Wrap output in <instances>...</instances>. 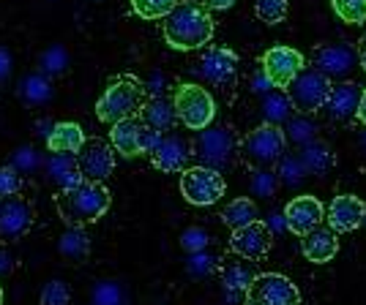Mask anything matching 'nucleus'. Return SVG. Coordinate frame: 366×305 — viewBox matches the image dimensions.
I'll return each mask as SVG.
<instances>
[{"label": "nucleus", "instance_id": "f257e3e1", "mask_svg": "<svg viewBox=\"0 0 366 305\" xmlns=\"http://www.w3.org/2000/svg\"><path fill=\"white\" fill-rule=\"evenodd\" d=\"M214 38V19L197 3H175L172 11L164 16V41L172 49H199Z\"/></svg>", "mask_w": 366, "mask_h": 305}, {"label": "nucleus", "instance_id": "f03ea898", "mask_svg": "<svg viewBox=\"0 0 366 305\" xmlns=\"http://www.w3.org/2000/svg\"><path fill=\"white\" fill-rule=\"evenodd\" d=\"M109 202L112 197L104 183H93V180H82L79 185L66 188L55 197L58 213L69 227H88L99 221L109 210Z\"/></svg>", "mask_w": 366, "mask_h": 305}, {"label": "nucleus", "instance_id": "7ed1b4c3", "mask_svg": "<svg viewBox=\"0 0 366 305\" xmlns=\"http://www.w3.org/2000/svg\"><path fill=\"white\" fill-rule=\"evenodd\" d=\"M142 104H145V85L137 76L123 74L112 79L107 91L102 93V98L96 101V115L102 123L112 125L123 118H137Z\"/></svg>", "mask_w": 366, "mask_h": 305}, {"label": "nucleus", "instance_id": "20e7f679", "mask_svg": "<svg viewBox=\"0 0 366 305\" xmlns=\"http://www.w3.org/2000/svg\"><path fill=\"white\" fill-rule=\"evenodd\" d=\"M192 155L197 158L199 167H211L216 172H224L235 164L238 155V137L229 125H205L199 128L197 139L192 145Z\"/></svg>", "mask_w": 366, "mask_h": 305}, {"label": "nucleus", "instance_id": "39448f33", "mask_svg": "<svg viewBox=\"0 0 366 305\" xmlns=\"http://www.w3.org/2000/svg\"><path fill=\"white\" fill-rule=\"evenodd\" d=\"M328 91H331V79L322 74V71H317L315 66H304L295 74V79L285 88L292 109L298 115H315V112H320L325 98H328Z\"/></svg>", "mask_w": 366, "mask_h": 305}, {"label": "nucleus", "instance_id": "423d86ee", "mask_svg": "<svg viewBox=\"0 0 366 305\" xmlns=\"http://www.w3.org/2000/svg\"><path fill=\"white\" fill-rule=\"evenodd\" d=\"M172 107H175V115L178 120L192 128V131H199L205 125H211L216 118V104H214V95L199 88V85H178L175 88V95H172Z\"/></svg>", "mask_w": 366, "mask_h": 305}, {"label": "nucleus", "instance_id": "0eeeda50", "mask_svg": "<svg viewBox=\"0 0 366 305\" xmlns=\"http://www.w3.org/2000/svg\"><path fill=\"white\" fill-rule=\"evenodd\" d=\"M301 291L287 275L279 273H257L246 289L244 305H298Z\"/></svg>", "mask_w": 366, "mask_h": 305}, {"label": "nucleus", "instance_id": "6e6552de", "mask_svg": "<svg viewBox=\"0 0 366 305\" xmlns=\"http://www.w3.org/2000/svg\"><path fill=\"white\" fill-rule=\"evenodd\" d=\"M224 177L222 172H216L211 167H189L183 169L181 175V194L189 205H197V207H205V205H214L224 197Z\"/></svg>", "mask_w": 366, "mask_h": 305}, {"label": "nucleus", "instance_id": "1a4fd4ad", "mask_svg": "<svg viewBox=\"0 0 366 305\" xmlns=\"http://www.w3.org/2000/svg\"><path fill=\"white\" fill-rule=\"evenodd\" d=\"M285 134L274 123H262L244 139V158L254 167H276V161L285 155Z\"/></svg>", "mask_w": 366, "mask_h": 305}, {"label": "nucleus", "instance_id": "9d476101", "mask_svg": "<svg viewBox=\"0 0 366 305\" xmlns=\"http://www.w3.org/2000/svg\"><path fill=\"white\" fill-rule=\"evenodd\" d=\"M76 169H79V175L85 180L104 183L112 175V169H115V150H112V145L99 137L85 139L82 148L76 150Z\"/></svg>", "mask_w": 366, "mask_h": 305}, {"label": "nucleus", "instance_id": "9b49d317", "mask_svg": "<svg viewBox=\"0 0 366 305\" xmlns=\"http://www.w3.org/2000/svg\"><path fill=\"white\" fill-rule=\"evenodd\" d=\"M304 66H306L304 55L298 49H292V46H271L262 55V76L274 88H279V91H285Z\"/></svg>", "mask_w": 366, "mask_h": 305}, {"label": "nucleus", "instance_id": "f8f14e48", "mask_svg": "<svg viewBox=\"0 0 366 305\" xmlns=\"http://www.w3.org/2000/svg\"><path fill=\"white\" fill-rule=\"evenodd\" d=\"M271 245H274V232L259 218L241 229H232V237H229V251L249 262H262L271 254Z\"/></svg>", "mask_w": 366, "mask_h": 305}, {"label": "nucleus", "instance_id": "ddd939ff", "mask_svg": "<svg viewBox=\"0 0 366 305\" xmlns=\"http://www.w3.org/2000/svg\"><path fill=\"white\" fill-rule=\"evenodd\" d=\"M199 76L216 88H227L238 74V55L227 46H208L199 58Z\"/></svg>", "mask_w": 366, "mask_h": 305}, {"label": "nucleus", "instance_id": "4468645a", "mask_svg": "<svg viewBox=\"0 0 366 305\" xmlns=\"http://www.w3.org/2000/svg\"><path fill=\"white\" fill-rule=\"evenodd\" d=\"M33 218L36 213H33V205L28 199H22L19 194L0 199V237L3 240L25 237L33 229Z\"/></svg>", "mask_w": 366, "mask_h": 305}, {"label": "nucleus", "instance_id": "2eb2a0df", "mask_svg": "<svg viewBox=\"0 0 366 305\" xmlns=\"http://www.w3.org/2000/svg\"><path fill=\"white\" fill-rule=\"evenodd\" d=\"M282 215H285V227L301 237L309 229H315L317 224L325 221V207L317 197H295L285 205Z\"/></svg>", "mask_w": 366, "mask_h": 305}, {"label": "nucleus", "instance_id": "dca6fc26", "mask_svg": "<svg viewBox=\"0 0 366 305\" xmlns=\"http://www.w3.org/2000/svg\"><path fill=\"white\" fill-rule=\"evenodd\" d=\"M192 158V142L183 139L181 134H169L164 131L159 145L151 150V161L156 169L162 172H183Z\"/></svg>", "mask_w": 366, "mask_h": 305}, {"label": "nucleus", "instance_id": "f3484780", "mask_svg": "<svg viewBox=\"0 0 366 305\" xmlns=\"http://www.w3.org/2000/svg\"><path fill=\"white\" fill-rule=\"evenodd\" d=\"M364 215H366V205L364 199L352 197V194H342V197H334L328 210H325V221L328 227L334 229L336 234L342 232H352L364 224Z\"/></svg>", "mask_w": 366, "mask_h": 305}, {"label": "nucleus", "instance_id": "a211bd4d", "mask_svg": "<svg viewBox=\"0 0 366 305\" xmlns=\"http://www.w3.org/2000/svg\"><path fill=\"white\" fill-rule=\"evenodd\" d=\"M355 49L350 44H322L315 49V68L328 79H342L355 68Z\"/></svg>", "mask_w": 366, "mask_h": 305}, {"label": "nucleus", "instance_id": "6ab92c4d", "mask_svg": "<svg viewBox=\"0 0 366 305\" xmlns=\"http://www.w3.org/2000/svg\"><path fill=\"white\" fill-rule=\"evenodd\" d=\"M358 98H361V88H358L355 82H339V85H331V91H328V98H325L322 109H325L328 120L347 123L355 118Z\"/></svg>", "mask_w": 366, "mask_h": 305}, {"label": "nucleus", "instance_id": "aec40b11", "mask_svg": "<svg viewBox=\"0 0 366 305\" xmlns=\"http://www.w3.org/2000/svg\"><path fill=\"white\" fill-rule=\"evenodd\" d=\"M301 237H304L301 240V251H304L306 259L315 262V264H325V262H331L339 254V237H336V232L331 227L317 224V227L309 229Z\"/></svg>", "mask_w": 366, "mask_h": 305}, {"label": "nucleus", "instance_id": "412c9836", "mask_svg": "<svg viewBox=\"0 0 366 305\" xmlns=\"http://www.w3.org/2000/svg\"><path fill=\"white\" fill-rule=\"evenodd\" d=\"M41 167H44L46 177L58 185L61 191H66V188H74V185H79L82 180H85V177L79 175V169H76V155H74V152H52V155L46 158Z\"/></svg>", "mask_w": 366, "mask_h": 305}, {"label": "nucleus", "instance_id": "4be33fe9", "mask_svg": "<svg viewBox=\"0 0 366 305\" xmlns=\"http://www.w3.org/2000/svg\"><path fill=\"white\" fill-rule=\"evenodd\" d=\"M139 131H142V120L139 118H123V120L112 123V131H109L112 150L121 152L123 158L139 155Z\"/></svg>", "mask_w": 366, "mask_h": 305}, {"label": "nucleus", "instance_id": "5701e85b", "mask_svg": "<svg viewBox=\"0 0 366 305\" xmlns=\"http://www.w3.org/2000/svg\"><path fill=\"white\" fill-rule=\"evenodd\" d=\"M139 120L145 125H151L156 131H172V125L178 120L175 115V107H172V98H164V95H153V98H145V104L139 109Z\"/></svg>", "mask_w": 366, "mask_h": 305}, {"label": "nucleus", "instance_id": "b1692460", "mask_svg": "<svg viewBox=\"0 0 366 305\" xmlns=\"http://www.w3.org/2000/svg\"><path fill=\"white\" fill-rule=\"evenodd\" d=\"M85 131L76 123H55L52 131L46 134V150L49 152H74L82 148Z\"/></svg>", "mask_w": 366, "mask_h": 305}, {"label": "nucleus", "instance_id": "393cba45", "mask_svg": "<svg viewBox=\"0 0 366 305\" xmlns=\"http://www.w3.org/2000/svg\"><path fill=\"white\" fill-rule=\"evenodd\" d=\"M301 164H304L306 175H325L334 167V152L322 139H309L301 148Z\"/></svg>", "mask_w": 366, "mask_h": 305}, {"label": "nucleus", "instance_id": "a878e982", "mask_svg": "<svg viewBox=\"0 0 366 305\" xmlns=\"http://www.w3.org/2000/svg\"><path fill=\"white\" fill-rule=\"evenodd\" d=\"M16 95H19L25 104H31V107L46 104V101L52 98V79H49V76H44L41 71L28 74L22 82H19V91H16Z\"/></svg>", "mask_w": 366, "mask_h": 305}, {"label": "nucleus", "instance_id": "bb28decb", "mask_svg": "<svg viewBox=\"0 0 366 305\" xmlns=\"http://www.w3.org/2000/svg\"><path fill=\"white\" fill-rule=\"evenodd\" d=\"M58 251H61L66 259L82 262L91 254V237L82 227H69L58 240Z\"/></svg>", "mask_w": 366, "mask_h": 305}, {"label": "nucleus", "instance_id": "cd10ccee", "mask_svg": "<svg viewBox=\"0 0 366 305\" xmlns=\"http://www.w3.org/2000/svg\"><path fill=\"white\" fill-rule=\"evenodd\" d=\"M257 218H259L257 205L249 197L232 199L227 207H224V213H222V221H224L229 229H241V227H246V224H252V221H257Z\"/></svg>", "mask_w": 366, "mask_h": 305}, {"label": "nucleus", "instance_id": "c85d7f7f", "mask_svg": "<svg viewBox=\"0 0 366 305\" xmlns=\"http://www.w3.org/2000/svg\"><path fill=\"white\" fill-rule=\"evenodd\" d=\"M317 123L312 120V115H298V118H287L285 120V142H290V145H306L309 139L317 137Z\"/></svg>", "mask_w": 366, "mask_h": 305}, {"label": "nucleus", "instance_id": "c756f323", "mask_svg": "<svg viewBox=\"0 0 366 305\" xmlns=\"http://www.w3.org/2000/svg\"><path fill=\"white\" fill-rule=\"evenodd\" d=\"M292 112H295V109H292L290 98H287V93L285 91H271L265 98H262V115H265V123L279 125V123L287 120Z\"/></svg>", "mask_w": 366, "mask_h": 305}, {"label": "nucleus", "instance_id": "7c9ffc66", "mask_svg": "<svg viewBox=\"0 0 366 305\" xmlns=\"http://www.w3.org/2000/svg\"><path fill=\"white\" fill-rule=\"evenodd\" d=\"M249 185H252V194H254V197L271 199L282 183H279V175H276L274 167H257V169H252Z\"/></svg>", "mask_w": 366, "mask_h": 305}, {"label": "nucleus", "instance_id": "2f4dec72", "mask_svg": "<svg viewBox=\"0 0 366 305\" xmlns=\"http://www.w3.org/2000/svg\"><path fill=\"white\" fill-rule=\"evenodd\" d=\"M254 270L252 267H246V264H229L222 270V281H224V289L229 294H238V291H246L249 289V284L254 281Z\"/></svg>", "mask_w": 366, "mask_h": 305}, {"label": "nucleus", "instance_id": "473e14b6", "mask_svg": "<svg viewBox=\"0 0 366 305\" xmlns=\"http://www.w3.org/2000/svg\"><path fill=\"white\" fill-rule=\"evenodd\" d=\"M39 68H41V74L49 76V79L63 74V71L69 68V55H66V49H63V46H49L46 52H41V58H39Z\"/></svg>", "mask_w": 366, "mask_h": 305}, {"label": "nucleus", "instance_id": "72a5a7b5", "mask_svg": "<svg viewBox=\"0 0 366 305\" xmlns=\"http://www.w3.org/2000/svg\"><path fill=\"white\" fill-rule=\"evenodd\" d=\"M134 14L142 19H164L178 0H129Z\"/></svg>", "mask_w": 366, "mask_h": 305}, {"label": "nucleus", "instance_id": "f704fd0d", "mask_svg": "<svg viewBox=\"0 0 366 305\" xmlns=\"http://www.w3.org/2000/svg\"><path fill=\"white\" fill-rule=\"evenodd\" d=\"M91 303L93 305H123L126 303V294H123V289L115 281H99V284L93 286Z\"/></svg>", "mask_w": 366, "mask_h": 305}, {"label": "nucleus", "instance_id": "c9c22d12", "mask_svg": "<svg viewBox=\"0 0 366 305\" xmlns=\"http://www.w3.org/2000/svg\"><path fill=\"white\" fill-rule=\"evenodd\" d=\"M336 16H342L347 25L366 22V0H331Z\"/></svg>", "mask_w": 366, "mask_h": 305}, {"label": "nucleus", "instance_id": "e433bc0d", "mask_svg": "<svg viewBox=\"0 0 366 305\" xmlns=\"http://www.w3.org/2000/svg\"><path fill=\"white\" fill-rule=\"evenodd\" d=\"M254 14L265 25H276L287 16V0H254Z\"/></svg>", "mask_w": 366, "mask_h": 305}, {"label": "nucleus", "instance_id": "4c0bfd02", "mask_svg": "<svg viewBox=\"0 0 366 305\" xmlns=\"http://www.w3.org/2000/svg\"><path fill=\"white\" fill-rule=\"evenodd\" d=\"M276 164H279V169H276V175H279V183L298 185L301 180H304L306 169H304V164H301V158H287V155H282Z\"/></svg>", "mask_w": 366, "mask_h": 305}, {"label": "nucleus", "instance_id": "58836bf2", "mask_svg": "<svg viewBox=\"0 0 366 305\" xmlns=\"http://www.w3.org/2000/svg\"><path fill=\"white\" fill-rule=\"evenodd\" d=\"M186 267H189V273L194 275V278H205V275H211L219 270V259H216L214 254H208L205 248L202 251H194L189 262H186Z\"/></svg>", "mask_w": 366, "mask_h": 305}, {"label": "nucleus", "instance_id": "ea45409f", "mask_svg": "<svg viewBox=\"0 0 366 305\" xmlns=\"http://www.w3.org/2000/svg\"><path fill=\"white\" fill-rule=\"evenodd\" d=\"M41 305H69L71 303V289H69V284H63V281H49L44 289H41Z\"/></svg>", "mask_w": 366, "mask_h": 305}, {"label": "nucleus", "instance_id": "a19ab883", "mask_svg": "<svg viewBox=\"0 0 366 305\" xmlns=\"http://www.w3.org/2000/svg\"><path fill=\"white\" fill-rule=\"evenodd\" d=\"M41 164H44V158L33 150V148H16L14 155H11V167H14L19 175H28V172L39 169Z\"/></svg>", "mask_w": 366, "mask_h": 305}, {"label": "nucleus", "instance_id": "79ce46f5", "mask_svg": "<svg viewBox=\"0 0 366 305\" xmlns=\"http://www.w3.org/2000/svg\"><path fill=\"white\" fill-rule=\"evenodd\" d=\"M19 191H22V175L11 164L9 167H0V199L16 197Z\"/></svg>", "mask_w": 366, "mask_h": 305}, {"label": "nucleus", "instance_id": "37998d69", "mask_svg": "<svg viewBox=\"0 0 366 305\" xmlns=\"http://www.w3.org/2000/svg\"><path fill=\"white\" fill-rule=\"evenodd\" d=\"M208 243H211V234H208L205 229H199V227L186 229V232L181 234L183 251H189V254H194V251H202V248H208Z\"/></svg>", "mask_w": 366, "mask_h": 305}, {"label": "nucleus", "instance_id": "c03bdc74", "mask_svg": "<svg viewBox=\"0 0 366 305\" xmlns=\"http://www.w3.org/2000/svg\"><path fill=\"white\" fill-rule=\"evenodd\" d=\"M159 139H162V131H156V128L142 123V131H139V155H142V152L151 155V150L159 145Z\"/></svg>", "mask_w": 366, "mask_h": 305}, {"label": "nucleus", "instance_id": "a18cd8bd", "mask_svg": "<svg viewBox=\"0 0 366 305\" xmlns=\"http://www.w3.org/2000/svg\"><path fill=\"white\" fill-rule=\"evenodd\" d=\"M9 74H11V55L6 46H0V82H6Z\"/></svg>", "mask_w": 366, "mask_h": 305}, {"label": "nucleus", "instance_id": "49530a36", "mask_svg": "<svg viewBox=\"0 0 366 305\" xmlns=\"http://www.w3.org/2000/svg\"><path fill=\"white\" fill-rule=\"evenodd\" d=\"M11 270H14V259H11V254L0 248V278H6Z\"/></svg>", "mask_w": 366, "mask_h": 305}, {"label": "nucleus", "instance_id": "de8ad7c7", "mask_svg": "<svg viewBox=\"0 0 366 305\" xmlns=\"http://www.w3.org/2000/svg\"><path fill=\"white\" fill-rule=\"evenodd\" d=\"M205 9H214V11H227L235 6V0H202Z\"/></svg>", "mask_w": 366, "mask_h": 305}, {"label": "nucleus", "instance_id": "09e8293b", "mask_svg": "<svg viewBox=\"0 0 366 305\" xmlns=\"http://www.w3.org/2000/svg\"><path fill=\"white\" fill-rule=\"evenodd\" d=\"M355 118L366 125V91H361V98H358V109H355Z\"/></svg>", "mask_w": 366, "mask_h": 305}, {"label": "nucleus", "instance_id": "8fccbe9b", "mask_svg": "<svg viewBox=\"0 0 366 305\" xmlns=\"http://www.w3.org/2000/svg\"><path fill=\"white\" fill-rule=\"evenodd\" d=\"M355 55H358V63L364 66V71H366V36L361 38V44H358V52H355Z\"/></svg>", "mask_w": 366, "mask_h": 305}, {"label": "nucleus", "instance_id": "3c124183", "mask_svg": "<svg viewBox=\"0 0 366 305\" xmlns=\"http://www.w3.org/2000/svg\"><path fill=\"white\" fill-rule=\"evenodd\" d=\"M271 218H274V221H271V224H265L268 229H287L285 227V215H271Z\"/></svg>", "mask_w": 366, "mask_h": 305}, {"label": "nucleus", "instance_id": "603ef678", "mask_svg": "<svg viewBox=\"0 0 366 305\" xmlns=\"http://www.w3.org/2000/svg\"><path fill=\"white\" fill-rule=\"evenodd\" d=\"M36 128H39V131H36L39 137H46V134L52 131V123H36Z\"/></svg>", "mask_w": 366, "mask_h": 305}, {"label": "nucleus", "instance_id": "864d4df0", "mask_svg": "<svg viewBox=\"0 0 366 305\" xmlns=\"http://www.w3.org/2000/svg\"><path fill=\"white\" fill-rule=\"evenodd\" d=\"M0 305H3V286H0Z\"/></svg>", "mask_w": 366, "mask_h": 305}, {"label": "nucleus", "instance_id": "5fc2aeb1", "mask_svg": "<svg viewBox=\"0 0 366 305\" xmlns=\"http://www.w3.org/2000/svg\"><path fill=\"white\" fill-rule=\"evenodd\" d=\"M364 224H366V215H364Z\"/></svg>", "mask_w": 366, "mask_h": 305}]
</instances>
